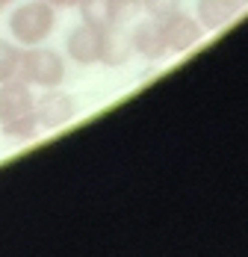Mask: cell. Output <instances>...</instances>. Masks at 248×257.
Masks as SVG:
<instances>
[{
  "label": "cell",
  "instance_id": "cell-8",
  "mask_svg": "<svg viewBox=\"0 0 248 257\" xmlns=\"http://www.w3.org/2000/svg\"><path fill=\"white\" fill-rule=\"evenodd\" d=\"M130 56H133V48H130L127 30L109 24L100 33V65H106V68H121V65L130 62Z\"/></svg>",
  "mask_w": 248,
  "mask_h": 257
},
{
  "label": "cell",
  "instance_id": "cell-12",
  "mask_svg": "<svg viewBox=\"0 0 248 257\" xmlns=\"http://www.w3.org/2000/svg\"><path fill=\"white\" fill-rule=\"evenodd\" d=\"M21 53H24V48H21L15 39H0V83L18 77Z\"/></svg>",
  "mask_w": 248,
  "mask_h": 257
},
{
  "label": "cell",
  "instance_id": "cell-13",
  "mask_svg": "<svg viewBox=\"0 0 248 257\" xmlns=\"http://www.w3.org/2000/svg\"><path fill=\"white\" fill-rule=\"evenodd\" d=\"M183 6V0H142V12L154 18V21H163L166 15H172Z\"/></svg>",
  "mask_w": 248,
  "mask_h": 257
},
{
  "label": "cell",
  "instance_id": "cell-11",
  "mask_svg": "<svg viewBox=\"0 0 248 257\" xmlns=\"http://www.w3.org/2000/svg\"><path fill=\"white\" fill-rule=\"evenodd\" d=\"M0 133L6 136V139H12V142H33L42 127H39V121H36V112H30V115H21V118H12V121H3L0 124Z\"/></svg>",
  "mask_w": 248,
  "mask_h": 257
},
{
  "label": "cell",
  "instance_id": "cell-3",
  "mask_svg": "<svg viewBox=\"0 0 248 257\" xmlns=\"http://www.w3.org/2000/svg\"><path fill=\"white\" fill-rule=\"evenodd\" d=\"M204 33H207V30L198 24V18H195V15H186L183 9H177V12L166 15V18L160 21V36H163L169 53L192 51L201 39H204Z\"/></svg>",
  "mask_w": 248,
  "mask_h": 257
},
{
  "label": "cell",
  "instance_id": "cell-2",
  "mask_svg": "<svg viewBox=\"0 0 248 257\" xmlns=\"http://www.w3.org/2000/svg\"><path fill=\"white\" fill-rule=\"evenodd\" d=\"M18 80H24L33 89H56L65 83V56L45 45L24 48Z\"/></svg>",
  "mask_w": 248,
  "mask_h": 257
},
{
  "label": "cell",
  "instance_id": "cell-10",
  "mask_svg": "<svg viewBox=\"0 0 248 257\" xmlns=\"http://www.w3.org/2000/svg\"><path fill=\"white\" fill-rule=\"evenodd\" d=\"M100 6L106 12V21L115 27H127L142 12V0H100Z\"/></svg>",
  "mask_w": 248,
  "mask_h": 257
},
{
  "label": "cell",
  "instance_id": "cell-9",
  "mask_svg": "<svg viewBox=\"0 0 248 257\" xmlns=\"http://www.w3.org/2000/svg\"><path fill=\"white\" fill-rule=\"evenodd\" d=\"M242 9V0H195V18L204 30H222Z\"/></svg>",
  "mask_w": 248,
  "mask_h": 257
},
{
  "label": "cell",
  "instance_id": "cell-4",
  "mask_svg": "<svg viewBox=\"0 0 248 257\" xmlns=\"http://www.w3.org/2000/svg\"><path fill=\"white\" fill-rule=\"evenodd\" d=\"M77 112V101L74 95L56 89H42V98H36V121L39 127L45 130H59L62 124H68Z\"/></svg>",
  "mask_w": 248,
  "mask_h": 257
},
{
  "label": "cell",
  "instance_id": "cell-15",
  "mask_svg": "<svg viewBox=\"0 0 248 257\" xmlns=\"http://www.w3.org/2000/svg\"><path fill=\"white\" fill-rule=\"evenodd\" d=\"M89 3H98V0H77V9L80 6H89Z\"/></svg>",
  "mask_w": 248,
  "mask_h": 257
},
{
  "label": "cell",
  "instance_id": "cell-5",
  "mask_svg": "<svg viewBox=\"0 0 248 257\" xmlns=\"http://www.w3.org/2000/svg\"><path fill=\"white\" fill-rule=\"evenodd\" d=\"M100 33L98 27L80 24L65 36V53L77 65H100Z\"/></svg>",
  "mask_w": 248,
  "mask_h": 257
},
{
  "label": "cell",
  "instance_id": "cell-1",
  "mask_svg": "<svg viewBox=\"0 0 248 257\" xmlns=\"http://www.w3.org/2000/svg\"><path fill=\"white\" fill-rule=\"evenodd\" d=\"M56 30V9L48 0H27L12 9L9 15V33L21 48L45 45Z\"/></svg>",
  "mask_w": 248,
  "mask_h": 257
},
{
  "label": "cell",
  "instance_id": "cell-7",
  "mask_svg": "<svg viewBox=\"0 0 248 257\" xmlns=\"http://www.w3.org/2000/svg\"><path fill=\"white\" fill-rule=\"evenodd\" d=\"M127 36H130V48H133V53L142 56V59L157 62V59H166V56H169L166 42H163V36H160V21H154V18L136 21V24L127 30Z\"/></svg>",
  "mask_w": 248,
  "mask_h": 257
},
{
  "label": "cell",
  "instance_id": "cell-14",
  "mask_svg": "<svg viewBox=\"0 0 248 257\" xmlns=\"http://www.w3.org/2000/svg\"><path fill=\"white\" fill-rule=\"evenodd\" d=\"M12 3H15V0H0V12H6V9H9Z\"/></svg>",
  "mask_w": 248,
  "mask_h": 257
},
{
  "label": "cell",
  "instance_id": "cell-6",
  "mask_svg": "<svg viewBox=\"0 0 248 257\" xmlns=\"http://www.w3.org/2000/svg\"><path fill=\"white\" fill-rule=\"evenodd\" d=\"M36 112V95H33V86H27L24 80H6L0 83V124L3 121H12V118H21Z\"/></svg>",
  "mask_w": 248,
  "mask_h": 257
},
{
  "label": "cell",
  "instance_id": "cell-16",
  "mask_svg": "<svg viewBox=\"0 0 248 257\" xmlns=\"http://www.w3.org/2000/svg\"><path fill=\"white\" fill-rule=\"evenodd\" d=\"M242 3H248V0H242Z\"/></svg>",
  "mask_w": 248,
  "mask_h": 257
}]
</instances>
